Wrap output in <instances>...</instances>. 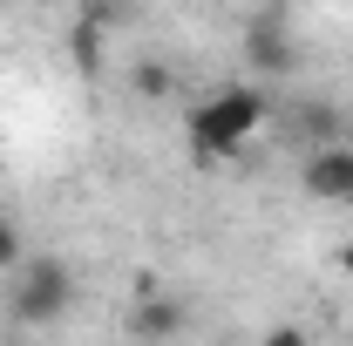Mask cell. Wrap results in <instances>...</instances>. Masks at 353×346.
I'll use <instances>...</instances> for the list:
<instances>
[{
	"label": "cell",
	"instance_id": "obj_1",
	"mask_svg": "<svg viewBox=\"0 0 353 346\" xmlns=\"http://www.w3.org/2000/svg\"><path fill=\"white\" fill-rule=\"evenodd\" d=\"M265 123H272V95L252 88V82H238V88L204 95V102L183 116V143H190L197 163H224V156H238Z\"/></svg>",
	"mask_w": 353,
	"mask_h": 346
},
{
	"label": "cell",
	"instance_id": "obj_2",
	"mask_svg": "<svg viewBox=\"0 0 353 346\" xmlns=\"http://www.w3.org/2000/svg\"><path fill=\"white\" fill-rule=\"evenodd\" d=\"M7 278H14L7 305H14L21 326H54V319H68V312H75V292H82L75 272H68V258H54V252H28Z\"/></svg>",
	"mask_w": 353,
	"mask_h": 346
},
{
	"label": "cell",
	"instance_id": "obj_3",
	"mask_svg": "<svg viewBox=\"0 0 353 346\" xmlns=\"http://www.w3.org/2000/svg\"><path fill=\"white\" fill-rule=\"evenodd\" d=\"M299 190L312 204H353V136L347 143H326L299 163Z\"/></svg>",
	"mask_w": 353,
	"mask_h": 346
},
{
	"label": "cell",
	"instance_id": "obj_4",
	"mask_svg": "<svg viewBox=\"0 0 353 346\" xmlns=\"http://www.w3.org/2000/svg\"><path fill=\"white\" fill-rule=\"evenodd\" d=\"M190 326V305L176 299V292H143V299L130 305V333L136 340H176Z\"/></svg>",
	"mask_w": 353,
	"mask_h": 346
},
{
	"label": "cell",
	"instance_id": "obj_5",
	"mask_svg": "<svg viewBox=\"0 0 353 346\" xmlns=\"http://www.w3.org/2000/svg\"><path fill=\"white\" fill-rule=\"evenodd\" d=\"M245 54H252V68H259V75H292V68H299V48H292V34H285L279 21H252Z\"/></svg>",
	"mask_w": 353,
	"mask_h": 346
},
{
	"label": "cell",
	"instance_id": "obj_6",
	"mask_svg": "<svg viewBox=\"0 0 353 346\" xmlns=\"http://www.w3.org/2000/svg\"><path fill=\"white\" fill-rule=\"evenodd\" d=\"M285 130H292V143H306V156H312V150H326V143H347L340 109H326V102H299V109L285 116Z\"/></svg>",
	"mask_w": 353,
	"mask_h": 346
},
{
	"label": "cell",
	"instance_id": "obj_7",
	"mask_svg": "<svg viewBox=\"0 0 353 346\" xmlns=\"http://www.w3.org/2000/svg\"><path fill=\"white\" fill-rule=\"evenodd\" d=\"M102 34H109V21H102V14H82V21L68 28V61H75V75H82V82L102 75V54H109Z\"/></svg>",
	"mask_w": 353,
	"mask_h": 346
},
{
	"label": "cell",
	"instance_id": "obj_8",
	"mask_svg": "<svg viewBox=\"0 0 353 346\" xmlns=\"http://www.w3.org/2000/svg\"><path fill=\"white\" fill-rule=\"evenodd\" d=\"M130 95H136V102H170V95H176V68L157 61V54H143V61L130 68Z\"/></svg>",
	"mask_w": 353,
	"mask_h": 346
},
{
	"label": "cell",
	"instance_id": "obj_9",
	"mask_svg": "<svg viewBox=\"0 0 353 346\" xmlns=\"http://www.w3.org/2000/svg\"><path fill=\"white\" fill-rule=\"evenodd\" d=\"M21 258H28V252H21V231H14V224L0 217V272H14Z\"/></svg>",
	"mask_w": 353,
	"mask_h": 346
},
{
	"label": "cell",
	"instance_id": "obj_10",
	"mask_svg": "<svg viewBox=\"0 0 353 346\" xmlns=\"http://www.w3.org/2000/svg\"><path fill=\"white\" fill-rule=\"evenodd\" d=\"M259 346H312V340H306V326H272Z\"/></svg>",
	"mask_w": 353,
	"mask_h": 346
},
{
	"label": "cell",
	"instance_id": "obj_11",
	"mask_svg": "<svg viewBox=\"0 0 353 346\" xmlns=\"http://www.w3.org/2000/svg\"><path fill=\"white\" fill-rule=\"evenodd\" d=\"M340 272H347V278H353V238H347V245H340Z\"/></svg>",
	"mask_w": 353,
	"mask_h": 346
}]
</instances>
